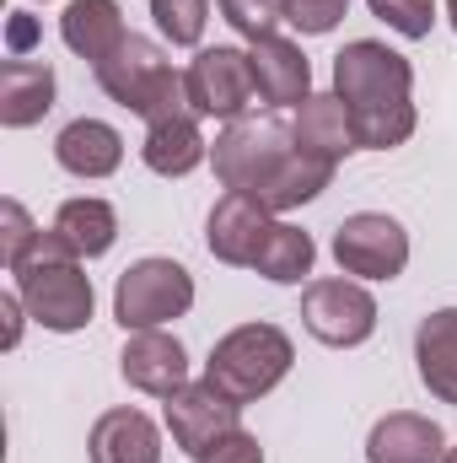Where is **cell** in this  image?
Instances as JSON below:
<instances>
[{
  "label": "cell",
  "mask_w": 457,
  "mask_h": 463,
  "mask_svg": "<svg viewBox=\"0 0 457 463\" xmlns=\"http://www.w3.org/2000/svg\"><path fill=\"white\" fill-rule=\"evenodd\" d=\"M334 92L350 103L355 118V140L360 151H393L415 135V65L377 43V38H355L334 54Z\"/></svg>",
  "instance_id": "cell-1"
},
{
  "label": "cell",
  "mask_w": 457,
  "mask_h": 463,
  "mask_svg": "<svg viewBox=\"0 0 457 463\" xmlns=\"http://www.w3.org/2000/svg\"><path fill=\"white\" fill-rule=\"evenodd\" d=\"M11 280H16V297L27 307L33 324H43L49 335H76L92 324L98 313V291H92V275L81 269V259L70 253V242L60 232L38 227L33 248L11 264Z\"/></svg>",
  "instance_id": "cell-2"
},
{
  "label": "cell",
  "mask_w": 457,
  "mask_h": 463,
  "mask_svg": "<svg viewBox=\"0 0 457 463\" xmlns=\"http://www.w3.org/2000/svg\"><path fill=\"white\" fill-rule=\"evenodd\" d=\"M98 87L114 98L118 109H129V114L145 118V124L173 118V114H194L183 76L167 65L162 43H151V38H140V33H129L114 54L98 65Z\"/></svg>",
  "instance_id": "cell-3"
},
{
  "label": "cell",
  "mask_w": 457,
  "mask_h": 463,
  "mask_svg": "<svg viewBox=\"0 0 457 463\" xmlns=\"http://www.w3.org/2000/svg\"><path fill=\"white\" fill-rule=\"evenodd\" d=\"M291 361H296V345L280 324H237L231 335H221L210 345L205 377L247 410V404H258L264 393H275L285 383Z\"/></svg>",
  "instance_id": "cell-4"
},
{
  "label": "cell",
  "mask_w": 457,
  "mask_h": 463,
  "mask_svg": "<svg viewBox=\"0 0 457 463\" xmlns=\"http://www.w3.org/2000/svg\"><path fill=\"white\" fill-rule=\"evenodd\" d=\"M194 307V275L178 259H135L114 286V318L124 335L162 329Z\"/></svg>",
  "instance_id": "cell-5"
},
{
  "label": "cell",
  "mask_w": 457,
  "mask_h": 463,
  "mask_svg": "<svg viewBox=\"0 0 457 463\" xmlns=\"http://www.w3.org/2000/svg\"><path fill=\"white\" fill-rule=\"evenodd\" d=\"M291 151H296V140H291L285 124H275V118H237V124H227V129L216 135L210 167H216L221 189L258 194V189L280 173V162H285Z\"/></svg>",
  "instance_id": "cell-6"
},
{
  "label": "cell",
  "mask_w": 457,
  "mask_h": 463,
  "mask_svg": "<svg viewBox=\"0 0 457 463\" xmlns=\"http://www.w3.org/2000/svg\"><path fill=\"white\" fill-rule=\"evenodd\" d=\"M183 87H189V109L200 118H221L237 124L247 118V109L258 103V81H253V60L247 49L237 43H210L189 60L183 71Z\"/></svg>",
  "instance_id": "cell-7"
},
{
  "label": "cell",
  "mask_w": 457,
  "mask_h": 463,
  "mask_svg": "<svg viewBox=\"0 0 457 463\" xmlns=\"http://www.w3.org/2000/svg\"><path fill=\"white\" fill-rule=\"evenodd\" d=\"M334 264L355 280H398L409 269V232L387 211H355L334 232Z\"/></svg>",
  "instance_id": "cell-8"
},
{
  "label": "cell",
  "mask_w": 457,
  "mask_h": 463,
  "mask_svg": "<svg viewBox=\"0 0 457 463\" xmlns=\"http://www.w3.org/2000/svg\"><path fill=\"white\" fill-rule=\"evenodd\" d=\"M302 324L318 345L355 350L377 335V297L360 280H312L302 291Z\"/></svg>",
  "instance_id": "cell-9"
},
{
  "label": "cell",
  "mask_w": 457,
  "mask_h": 463,
  "mask_svg": "<svg viewBox=\"0 0 457 463\" xmlns=\"http://www.w3.org/2000/svg\"><path fill=\"white\" fill-rule=\"evenodd\" d=\"M167 404V431H173V442L189 453V458H200L210 442H221L227 431L242 426V404L227 399L210 377H200V383H183L173 399H162Z\"/></svg>",
  "instance_id": "cell-10"
},
{
  "label": "cell",
  "mask_w": 457,
  "mask_h": 463,
  "mask_svg": "<svg viewBox=\"0 0 457 463\" xmlns=\"http://www.w3.org/2000/svg\"><path fill=\"white\" fill-rule=\"evenodd\" d=\"M269 232H275V211H269L258 194L227 189V194L216 200L210 222H205V248H210L221 264H231V269H253V259H258V248H264Z\"/></svg>",
  "instance_id": "cell-11"
},
{
  "label": "cell",
  "mask_w": 457,
  "mask_h": 463,
  "mask_svg": "<svg viewBox=\"0 0 457 463\" xmlns=\"http://www.w3.org/2000/svg\"><path fill=\"white\" fill-rule=\"evenodd\" d=\"M118 372H124L129 388H140L151 399H173L189 383V350L167 329H140L118 350Z\"/></svg>",
  "instance_id": "cell-12"
},
{
  "label": "cell",
  "mask_w": 457,
  "mask_h": 463,
  "mask_svg": "<svg viewBox=\"0 0 457 463\" xmlns=\"http://www.w3.org/2000/svg\"><path fill=\"white\" fill-rule=\"evenodd\" d=\"M247 60H253V81H258L264 109H302L312 98V65H307L302 43H291L280 33H264V38L247 43Z\"/></svg>",
  "instance_id": "cell-13"
},
{
  "label": "cell",
  "mask_w": 457,
  "mask_h": 463,
  "mask_svg": "<svg viewBox=\"0 0 457 463\" xmlns=\"http://www.w3.org/2000/svg\"><path fill=\"white\" fill-rule=\"evenodd\" d=\"M291 140H296V151L323 156V162H344L350 151H360L350 103H344L340 92H312L296 109V118H291Z\"/></svg>",
  "instance_id": "cell-14"
},
{
  "label": "cell",
  "mask_w": 457,
  "mask_h": 463,
  "mask_svg": "<svg viewBox=\"0 0 457 463\" xmlns=\"http://www.w3.org/2000/svg\"><path fill=\"white\" fill-rule=\"evenodd\" d=\"M54 162L70 173V178H114L124 167V135L103 118H70L60 135H54Z\"/></svg>",
  "instance_id": "cell-15"
},
{
  "label": "cell",
  "mask_w": 457,
  "mask_h": 463,
  "mask_svg": "<svg viewBox=\"0 0 457 463\" xmlns=\"http://www.w3.org/2000/svg\"><path fill=\"white\" fill-rule=\"evenodd\" d=\"M442 453H447L442 426L415 410L382 415L366 437V463H442Z\"/></svg>",
  "instance_id": "cell-16"
},
{
  "label": "cell",
  "mask_w": 457,
  "mask_h": 463,
  "mask_svg": "<svg viewBox=\"0 0 457 463\" xmlns=\"http://www.w3.org/2000/svg\"><path fill=\"white\" fill-rule=\"evenodd\" d=\"M210 156L205 146V129H200V114H173L145 124V140H140V162L156 173V178H189L200 162Z\"/></svg>",
  "instance_id": "cell-17"
},
{
  "label": "cell",
  "mask_w": 457,
  "mask_h": 463,
  "mask_svg": "<svg viewBox=\"0 0 457 463\" xmlns=\"http://www.w3.org/2000/svg\"><path fill=\"white\" fill-rule=\"evenodd\" d=\"M60 38H65L70 54H81V60L98 71L118 43L129 38V27H124V5H118V0H70L65 16H60Z\"/></svg>",
  "instance_id": "cell-18"
},
{
  "label": "cell",
  "mask_w": 457,
  "mask_h": 463,
  "mask_svg": "<svg viewBox=\"0 0 457 463\" xmlns=\"http://www.w3.org/2000/svg\"><path fill=\"white\" fill-rule=\"evenodd\" d=\"M87 453H92V463H162V431L140 410H108V415H98Z\"/></svg>",
  "instance_id": "cell-19"
},
{
  "label": "cell",
  "mask_w": 457,
  "mask_h": 463,
  "mask_svg": "<svg viewBox=\"0 0 457 463\" xmlns=\"http://www.w3.org/2000/svg\"><path fill=\"white\" fill-rule=\"evenodd\" d=\"M415 366L431 399L457 404V307H436L415 329Z\"/></svg>",
  "instance_id": "cell-20"
},
{
  "label": "cell",
  "mask_w": 457,
  "mask_h": 463,
  "mask_svg": "<svg viewBox=\"0 0 457 463\" xmlns=\"http://www.w3.org/2000/svg\"><path fill=\"white\" fill-rule=\"evenodd\" d=\"M54 109V71L43 60H5L0 65V124L27 129Z\"/></svg>",
  "instance_id": "cell-21"
},
{
  "label": "cell",
  "mask_w": 457,
  "mask_h": 463,
  "mask_svg": "<svg viewBox=\"0 0 457 463\" xmlns=\"http://www.w3.org/2000/svg\"><path fill=\"white\" fill-rule=\"evenodd\" d=\"M54 232L70 242L76 259H103L118 242V211L98 194H81V200H65L60 216H54Z\"/></svg>",
  "instance_id": "cell-22"
},
{
  "label": "cell",
  "mask_w": 457,
  "mask_h": 463,
  "mask_svg": "<svg viewBox=\"0 0 457 463\" xmlns=\"http://www.w3.org/2000/svg\"><path fill=\"white\" fill-rule=\"evenodd\" d=\"M334 167H340V162H323V156L291 151V156L280 162V173L258 189V200H264L275 216H285V211H296V205H312V200L334 184Z\"/></svg>",
  "instance_id": "cell-23"
},
{
  "label": "cell",
  "mask_w": 457,
  "mask_h": 463,
  "mask_svg": "<svg viewBox=\"0 0 457 463\" xmlns=\"http://www.w3.org/2000/svg\"><path fill=\"white\" fill-rule=\"evenodd\" d=\"M312 259H318V242L312 232L291 227V222H275V232L264 237L258 259H253V275L275 280V286H302L312 275Z\"/></svg>",
  "instance_id": "cell-24"
},
{
  "label": "cell",
  "mask_w": 457,
  "mask_h": 463,
  "mask_svg": "<svg viewBox=\"0 0 457 463\" xmlns=\"http://www.w3.org/2000/svg\"><path fill=\"white\" fill-rule=\"evenodd\" d=\"M151 16H156V33L178 49H200L205 38V22H210V0H151Z\"/></svg>",
  "instance_id": "cell-25"
},
{
  "label": "cell",
  "mask_w": 457,
  "mask_h": 463,
  "mask_svg": "<svg viewBox=\"0 0 457 463\" xmlns=\"http://www.w3.org/2000/svg\"><path fill=\"white\" fill-rule=\"evenodd\" d=\"M371 5V16L377 22H387L398 38H431V27H436V0H366Z\"/></svg>",
  "instance_id": "cell-26"
},
{
  "label": "cell",
  "mask_w": 457,
  "mask_h": 463,
  "mask_svg": "<svg viewBox=\"0 0 457 463\" xmlns=\"http://www.w3.org/2000/svg\"><path fill=\"white\" fill-rule=\"evenodd\" d=\"M216 5H221V16L247 43L264 38V33H275V22H285V0H216Z\"/></svg>",
  "instance_id": "cell-27"
},
{
  "label": "cell",
  "mask_w": 457,
  "mask_h": 463,
  "mask_svg": "<svg viewBox=\"0 0 457 463\" xmlns=\"http://www.w3.org/2000/svg\"><path fill=\"white\" fill-rule=\"evenodd\" d=\"M344 11H350V0H285V22L296 33H307V38L334 33L344 22Z\"/></svg>",
  "instance_id": "cell-28"
},
{
  "label": "cell",
  "mask_w": 457,
  "mask_h": 463,
  "mask_svg": "<svg viewBox=\"0 0 457 463\" xmlns=\"http://www.w3.org/2000/svg\"><path fill=\"white\" fill-rule=\"evenodd\" d=\"M33 237H38V227H33V216L22 211V200H0V264H5V269L33 248Z\"/></svg>",
  "instance_id": "cell-29"
},
{
  "label": "cell",
  "mask_w": 457,
  "mask_h": 463,
  "mask_svg": "<svg viewBox=\"0 0 457 463\" xmlns=\"http://www.w3.org/2000/svg\"><path fill=\"white\" fill-rule=\"evenodd\" d=\"M194 463H264V448H258V437H247V431L237 426V431H227L221 442H210Z\"/></svg>",
  "instance_id": "cell-30"
},
{
  "label": "cell",
  "mask_w": 457,
  "mask_h": 463,
  "mask_svg": "<svg viewBox=\"0 0 457 463\" xmlns=\"http://www.w3.org/2000/svg\"><path fill=\"white\" fill-rule=\"evenodd\" d=\"M22 313H27V307H22V297H16V291H5V297H0V318H5V350H16V340H22Z\"/></svg>",
  "instance_id": "cell-31"
},
{
  "label": "cell",
  "mask_w": 457,
  "mask_h": 463,
  "mask_svg": "<svg viewBox=\"0 0 457 463\" xmlns=\"http://www.w3.org/2000/svg\"><path fill=\"white\" fill-rule=\"evenodd\" d=\"M5 38H11V49H16L11 60H22V49H27V43L38 38V22H33L27 11H11V27H5Z\"/></svg>",
  "instance_id": "cell-32"
},
{
  "label": "cell",
  "mask_w": 457,
  "mask_h": 463,
  "mask_svg": "<svg viewBox=\"0 0 457 463\" xmlns=\"http://www.w3.org/2000/svg\"><path fill=\"white\" fill-rule=\"evenodd\" d=\"M447 16H452V27H457V0H447Z\"/></svg>",
  "instance_id": "cell-33"
},
{
  "label": "cell",
  "mask_w": 457,
  "mask_h": 463,
  "mask_svg": "<svg viewBox=\"0 0 457 463\" xmlns=\"http://www.w3.org/2000/svg\"><path fill=\"white\" fill-rule=\"evenodd\" d=\"M442 463H457V448H447V453H442Z\"/></svg>",
  "instance_id": "cell-34"
}]
</instances>
